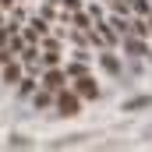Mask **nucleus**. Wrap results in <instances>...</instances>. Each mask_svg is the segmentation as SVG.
Returning a JSON list of instances; mask_svg holds the SVG:
<instances>
[{
    "instance_id": "obj_6",
    "label": "nucleus",
    "mask_w": 152,
    "mask_h": 152,
    "mask_svg": "<svg viewBox=\"0 0 152 152\" xmlns=\"http://www.w3.org/2000/svg\"><path fill=\"white\" fill-rule=\"evenodd\" d=\"M0 4H11V0H0Z\"/></svg>"
},
{
    "instance_id": "obj_2",
    "label": "nucleus",
    "mask_w": 152,
    "mask_h": 152,
    "mask_svg": "<svg viewBox=\"0 0 152 152\" xmlns=\"http://www.w3.org/2000/svg\"><path fill=\"white\" fill-rule=\"evenodd\" d=\"M75 92L81 96V99H96V96H99V85L85 75V78H75Z\"/></svg>"
},
{
    "instance_id": "obj_4",
    "label": "nucleus",
    "mask_w": 152,
    "mask_h": 152,
    "mask_svg": "<svg viewBox=\"0 0 152 152\" xmlns=\"http://www.w3.org/2000/svg\"><path fill=\"white\" fill-rule=\"evenodd\" d=\"M149 103H152L149 96H138V99H131V103H127L124 110H142V106H149Z\"/></svg>"
},
{
    "instance_id": "obj_3",
    "label": "nucleus",
    "mask_w": 152,
    "mask_h": 152,
    "mask_svg": "<svg viewBox=\"0 0 152 152\" xmlns=\"http://www.w3.org/2000/svg\"><path fill=\"white\" fill-rule=\"evenodd\" d=\"M4 81H7V85H18V81H21V71H18V64H14V60L4 67Z\"/></svg>"
},
{
    "instance_id": "obj_5",
    "label": "nucleus",
    "mask_w": 152,
    "mask_h": 152,
    "mask_svg": "<svg viewBox=\"0 0 152 152\" xmlns=\"http://www.w3.org/2000/svg\"><path fill=\"white\" fill-rule=\"evenodd\" d=\"M50 103H53L50 92H36V106H50Z\"/></svg>"
},
{
    "instance_id": "obj_1",
    "label": "nucleus",
    "mask_w": 152,
    "mask_h": 152,
    "mask_svg": "<svg viewBox=\"0 0 152 152\" xmlns=\"http://www.w3.org/2000/svg\"><path fill=\"white\" fill-rule=\"evenodd\" d=\"M57 106H60V113H78V106H81V96H78V92H60V96H57Z\"/></svg>"
}]
</instances>
